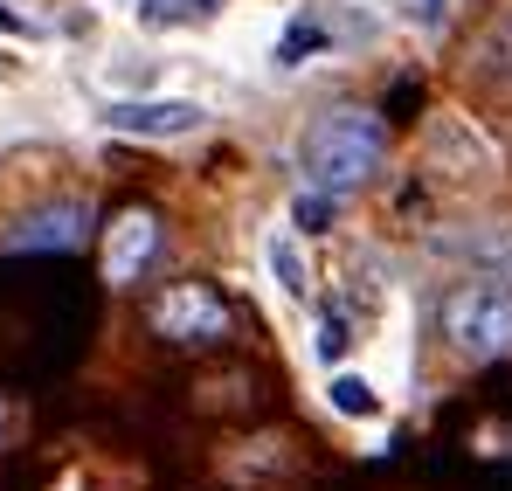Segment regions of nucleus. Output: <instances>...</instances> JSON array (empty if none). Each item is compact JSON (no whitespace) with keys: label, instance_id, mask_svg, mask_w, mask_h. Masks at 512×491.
Instances as JSON below:
<instances>
[{"label":"nucleus","instance_id":"obj_12","mask_svg":"<svg viewBox=\"0 0 512 491\" xmlns=\"http://www.w3.org/2000/svg\"><path fill=\"white\" fill-rule=\"evenodd\" d=\"M443 7H450V0H402V14H409V21H436Z\"/></svg>","mask_w":512,"mask_h":491},{"label":"nucleus","instance_id":"obj_1","mask_svg":"<svg viewBox=\"0 0 512 491\" xmlns=\"http://www.w3.org/2000/svg\"><path fill=\"white\" fill-rule=\"evenodd\" d=\"M298 166H305V180L312 187H326V194H360L381 166H388V125L374 118V111H360V104H340V111H319L312 125H305V139H298Z\"/></svg>","mask_w":512,"mask_h":491},{"label":"nucleus","instance_id":"obj_13","mask_svg":"<svg viewBox=\"0 0 512 491\" xmlns=\"http://www.w3.org/2000/svg\"><path fill=\"white\" fill-rule=\"evenodd\" d=\"M0 28H7V35H35V21H28V14H14L7 0H0Z\"/></svg>","mask_w":512,"mask_h":491},{"label":"nucleus","instance_id":"obj_6","mask_svg":"<svg viewBox=\"0 0 512 491\" xmlns=\"http://www.w3.org/2000/svg\"><path fill=\"white\" fill-rule=\"evenodd\" d=\"M90 229V208L84 201H56V208H35L14 236H7V249H77Z\"/></svg>","mask_w":512,"mask_h":491},{"label":"nucleus","instance_id":"obj_7","mask_svg":"<svg viewBox=\"0 0 512 491\" xmlns=\"http://www.w3.org/2000/svg\"><path fill=\"white\" fill-rule=\"evenodd\" d=\"M263 263H270V277L284 284V298H312V270H305L298 229H270V243H263Z\"/></svg>","mask_w":512,"mask_h":491},{"label":"nucleus","instance_id":"obj_4","mask_svg":"<svg viewBox=\"0 0 512 491\" xmlns=\"http://www.w3.org/2000/svg\"><path fill=\"white\" fill-rule=\"evenodd\" d=\"M208 125V111L194 97H111L104 104V132L118 139H194Z\"/></svg>","mask_w":512,"mask_h":491},{"label":"nucleus","instance_id":"obj_5","mask_svg":"<svg viewBox=\"0 0 512 491\" xmlns=\"http://www.w3.org/2000/svg\"><path fill=\"white\" fill-rule=\"evenodd\" d=\"M153 249H160V222L146 208H125L111 222V236H104V277L111 284H139V270L153 263Z\"/></svg>","mask_w":512,"mask_h":491},{"label":"nucleus","instance_id":"obj_11","mask_svg":"<svg viewBox=\"0 0 512 491\" xmlns=\"http://www.w3.org/2000/svg\"><path fill=\"white\" fill-rule=\"evenodd\" d=\"M346 346H353V339H346V319H333V312H326V319H319V360L333 367Z\"/></svg>","mask_w":512,"mask_h":491},{"label":"nucleus","instance_id":"obj_9","mask_svg":"<svg viewBox=\"0 0 512 491\" xmlns=\"http://www.w3.org/2000/svg\"><path fill=\"white\" fill-rule=\"evenodd\" d=\"M333 409L353 415V422H367V415H381V395H374V381H360V374H333Z\"/></svg>","mask_w":512,"mask_h":491},{"label":"nucleus","instance_id":"obj_2","mask_svg":"<svg viewBox=\"0 0 512 491\" xmlns=\"http://www.w3.org/2000/svg\"><path fill=\"white\" fill-rule=\"evenodd\" d=\"M443 339L464 360H499L512 353V284L506 277H471L443 298Z\"/></svg>","mask_w":512,"mask_h":491},{"label":"nucleus","instance_id":"obj_8","mask_svg":"<svg viewBox=\"0 0 512 491\" xmlns=\"http://www.w3.org/2000/svg\"><path fill=\"white\" fill-rule=\"evenodd\" d=\"M215 14H222V0H139V21L146 28H201Z\"/></svg>","mask_w":512,"mask_h":491},{"label":"nucleus","instance_id":"obj_14","mask_svg":"<svg viewBox=\"0 0 512 491\" xmlns=\"http://www.w3.org/2000/svg\"><path fill=\"white\" fill-rule=\"evenodd\" d=\"M0 77H14V56H7V49H0Z\"/></svg>","mask_w":512,"mask_h":491},{"label":"nucleus","instance_id":"obj_3","mask_svg":"<svg viewBox=\"0 0 512 491\" xmlns=\"http://www.w3.org/2000/svg\"><path fill=\"white\" fill-rule=\"evenodd\" d=\"M153 332H167L173 346H215L229 339V305L208 284H167L153 298Z\"/></svg>","mask_w":512,"mask_h":491},{"label":"nucleus","instance_id":"obj_10","mask_svg":"<svg viewBox=\"0 0 512 491\" xmlns=\"http://www.w3.org/2000/svg\"><path fill=\"white\" fill-rule=\"evenodd\" d=\"M291 222H298L305 236H319V229H333V222H340V194H326V187H312V194H298V208H291Z\"/></svg>","mask_w":512,"mask_h":491}]
</instances>
